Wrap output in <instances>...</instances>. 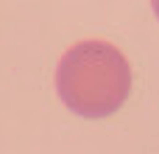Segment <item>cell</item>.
I'll return each mask as SVG.
<instances>
[{"label":"cell","instance_id":"cell-1","mask_svg":"<svg viewBox=\"0 0 159 154\" xmlns=\"http://www.w3.org/2000/svg\"><path fill=\"white\" fill-rule=\"evenodd\" d=\"M131 87L129 59L103 39L75 42L56 65V93L84 118H106L123 107Z\"/></svg>","mask_w":159,"mask_h":154},{"label":"cell","instance_id":"cell-2","mask_svg":"<svg viewBox=\"0 0 159 154\" xmlns=\"http://www.w3.org/2000/svg\"><path fill=\"white\" fill-rule=\"evenodd\" d=\"M151 8H154V14H157V20H159V0H151Z\"/></svg>","mask_w":159,"mask_h":154}]
</instances>
